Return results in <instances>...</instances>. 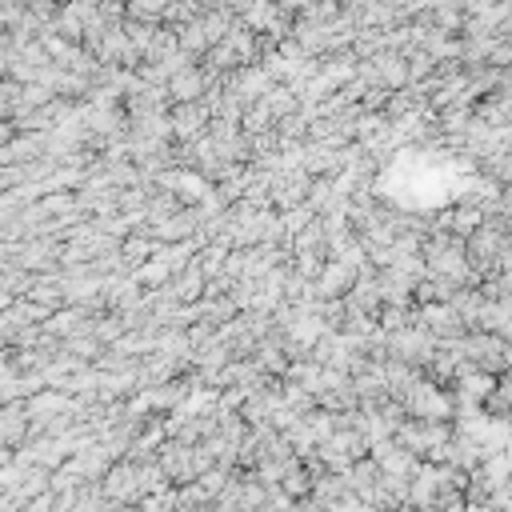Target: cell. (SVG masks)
Masks as SVG:
<instances>
[{
    "instance_id": "6da1fadb",
    "label": "cell",
    "mask_w": 512,
    "mask_h": 512,
    "mask_svg": "<svg viewBox=\"0 0 512 512\" xmlns=\"http://www.w3.org/2000/svg\"><path fill=\"white\" fill-rule=\"evenodd\" d=\"M156 464L164 468V476H168L176 488L196 484L208 468H216L204 448H188V444H180V440H164V444L156 448Z\"/></svg>"
},
{
    "instance_id": "7a4b0ae2",
    "label": "cell",
    "mask_w": 512,
    "mask_h": 512,
    "mask_svg": "<svg viewBox=\"0 0 512 512\" xmlns=\"http://www.w3.org/2000/svg\"><path fill=\"white\" fill-rule=\"evenodd\" d=\"M456 348H460V356H464L472 368H480V372H488V376H504V372H508V340H500V336H492V332H468Z\"/></svg>"
},
{
    "instance_id": "3957f363",
    "label": "cell",
    "mask_w": 512,
    "mask_h": 512,
    "mask_svg": "<svg viewBox=\"0 0 512 512\" xmlns=\"http://www.w3.org/2000/svg\"><path fill=\"white\" fill-rule=\"evenodd\" d=\"M100 488H104L108 504H116V508L144 504V488H140V464H132V460H116V464H112V472L100 480Z\"/></svg>"
},
{
    "instance_id": "277c9868",
    "label": "cell",
    "mask_w": 512,
    "mask_h": 512,
    "mask_svg": "<svg viewBox=\"0 0 512 512\" xmlns=\"http://www.w3.org/2000/svg\"><path fill=\"white\" fill-rule=\"evenodd\" d=\"M412 320H416L420 328H428L440 344H460V340L472 332L448 304H424V308H412Z\"/></svg>"
},
{
    "instance_id": "5b68a950",
    "label": "cell",
    "mask_w": 512,
    "mask_h": 512,
    "mask_svg": "<svg viewBox=\"0 0 512 512\" xmlns=\"http://www.w3.org/2000/svg\"><path fill=\"white\" fill-rule=\"evenodd\" d=\"M168 124H172L176 144H196V140H204L208 128H212V112H208L204 104H176V108L168 112Z\"/></svg>"
},
{
    "instance_id": "8992f818",
    "label": "cell",
    "mask_w": 512,
    "mask_h": 512,
    "mask_svg": "<svg viewBox=\"0 0 512 512\" xmlns=\"http://www.w3.org/2000/svg\"><path fill=\"white\" fill-rule=\"evenodd\" d=\"M244 104H260L272 88H276V80L264 72V64H248V68H236V72H228V80H224Z\"/></svg>"
},
{
    "instance_id": "52a82bcc",
    "label": "cell",
    "mask_w": 512,
    "mask_h": 512,
    "mask_svg": "<svg viewBox=\"0 0 512 512\" xmlns=\"http://www.w3.org/2000/svg\"><path fill=\"white\" fill-rule=\"evenodd\" d=\"M312 176L308 172H284L272 180V208L276 212H292L300 204H308V192H312Z\"/></svg>"
},
{
    "instance_id": "ba28073f",
    "label": "cell",
    "mask_w": 512,
    "mask_h": 512,
    "mask_svg": "<svg viewBox=\"0 0 512 512\" xmlns=\"http://www.w3.org/2000/svg\"><path fill=\"white\" fill-rule=\"evenodd\" d=\"M0 436H4V448L16 452L28 444L32 436V416H28V404H4L0 412Z\"/></svg>"
},
{
    "instance_id": "9c48e42d",
    "label": "cell",
    "mask_w": 512,
    "mask_h": 512,
    "mask_svg": "<svg viewBox=\"0 0 512 512\" xmlns=\"http://www.w3.org/2000/svg\"><path fill=\"white\" fill-rule=\"evenodd\" d=\"M472 332H476V324H480V316L488 312V296H484V288H460L456 296H452V304H448Z\"/></svg>"
},
{
    "instance_id": "30bf717a",
    "label": "cell",
    "mask_w": 512,
    "mask_h": 512,
    "mask_svg": "<svg viewBox=\"0 0 512 512\" xmlns=\"http://www.w3.org/2000/svg\"><path fill=\"white\" fill-rule=\"evenodd\" d=\"M264 104L272 108V116H276V124H280V120H288V116L300 112V92H296L292 84H276V88L264 96Z\"/></svg>"
},
{
    "instance_id": "8fae6325",
    "label": "cell",
    "mask_w": 512,
    "mask_h": 512,
    "mask_svg": "<svg viewBox=\"0 0 512 512\" xmlns=\"http://www.w3.org/2000/svg\"><path fill=\"white\" fill-rule=\"evenodd\" d=\"M284 408H292V412H296V416L304 420V416H312V412L320 408V400H316L312 392H304L300 384H292V380H284Z\"/></svg>"
},
{
    "instance_id": "7c38bea8",
    "label": "cell",
    "mask_w": 512,
    "mask_h": 512,
    "mask_svg": "<svg viewBox=\"0 0 512 512\" xmlns=\"http://www.w3.org/2000/svg\"><path fill=\"white\" fill-rule=\"evenodd\" d=\"M128 20L164 24V20H168V4H164V0H136V4H128Z\"/></svg>"
},
{
    "instance_id": "4fadbf2b",
    "label": "cell",
    "mask_w": 512,
    "mask_h": 512,
    "mask_svg": "<svg viewBox=\"0 0 512 512\" xmlns=\"http://www.w3.org/2000/svg\"><path fill=\"white\" fill-rule=\"evenodd\" d=\"M312 220H316V208H312V204H300V208H292V212H280V224L288 228L292 240H296Z\"/></svg>"
},
{
    "instance_id": "5bb4252c",
    "label": "cell",
    "mask_w": 512,
    "mask_h": 512,
    "mask_svg": "<svg viewBox=\"0 0 512 512\" xmlns=\"http://www.w3.org/2000/svg\"><path fill=\"white\" fill-rule=\"evenodd\" d=\"M116 512H144V508H140V504H132V508H116Z\"/></svg>"
}]
</instances>
